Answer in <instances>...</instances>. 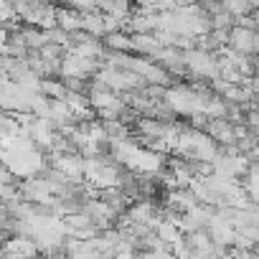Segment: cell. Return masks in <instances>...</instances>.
<instances>
[{
  "label": "cell",
  "instance_id": "obj_1",
  "mask_svg": "<svg viewBox=\"0 0 259 259\" xmlns=\"http://www.w3.org/2000/svg\"><path fill=\"white\" fill-rule=\"evenodd\" d=\"M229 49L239 51V54H246V56H256L259 54V31L256 28H249V26H231L229 28Z\"/></svg>",
  "mask_w": 259,
  "mask_h": 259
},
{
  "label": "cell",
  "instance_id": "obj_2",
  "mask_svg": "<svg viewBox=\"0 0 259 259\" xmlns=\"http://www.w3.org/2000/svg\"><path fill=\"white\" fill-rule=\"evenodd\" d=\"M104 38V46L109 49V51H133V33H122V28L119 31H112V33H107V36H102Z\"/></svg>",
  "mask_w": 259,
  "mask_h": 259
}]
</instances>
